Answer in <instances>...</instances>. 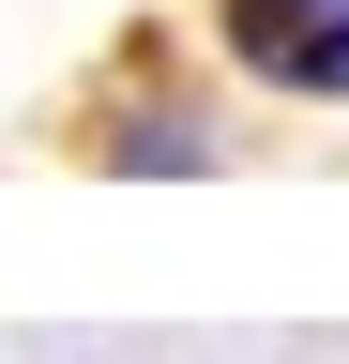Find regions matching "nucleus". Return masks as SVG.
Instances as JSON below:
<instances>
[{"label": "nucleus", "instance_id": "f257e3e1", "mask_svg": "<svg viewBox=\"0 0 349 364\" xmlns=\"http://www.w3.org/2000/svg\"><path fill=\"white\" fill-rule=\"evenodd\" d=\"M213 46L289 107H349V0H213Z\"/></svg>", "mask_w": 349, "mask_h": 364}, {"label": "nucleus", "instance_id": "f03ea898", "mask_svg": "<svg viewBox=\"0 0 349 364\" xmlns=\"http://www.w3.org/2000/svg\"><path fill=\"white\" fill-rule=\"evenodd\" d=\"M92 152H107L122 182H198V167H213V122H198V107H122Z\"/></svg>", "mask_w": 349, "mask_h": 364}]
</instances>
